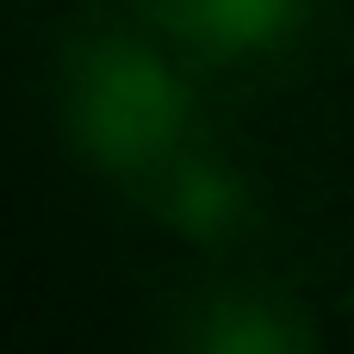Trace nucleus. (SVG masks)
Segmentation results:
<instances>
[{"mask_svg":"<svg viewBox=\"0 0 354 354\" xmlns=\"http://www.w3.org/2000/svg\"><path fill=\"white\" fill-rule=\"evenodd\" d=\"M180 75L131 37H106L68 68V131L106 168H156L187 131Z\"/></svg>","mask_w":354,"mask_h":354,"instance_id":"1","label":"nucleus"},{"mask_svg":"<svg viewBox=\"0 0 354 354\" xmlns=\"http://www.w3.org/2000/svg\"><path fill=\"white\" fill-rule=\"evenodd\" d=\"M168 25L205 50V56H261L274 50L292 19H299V0H162Z\"/></svg>","mask_w":354,"mask_h":354,"instance_id":"2","label":"nucleus"},{"mask_svg":"<svg viewBox=\"0 0 354 354\" xmlns=\"http://www.w3.org/2000/svg\"><path fill=\"white\" fill-rule=\"evenodd\" d=\"M224 205H230V180L224 174H212V168H180V180H174V212L180 218H224Z\"/></svg>","mask_w":354,"mask_h":354,"instance_id":"3","label":"nucleus"}]
</instances>
